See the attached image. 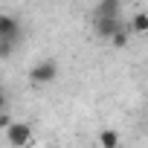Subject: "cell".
Listing matches in <instances>:
<instances>
[{"label": "cell", "mask_w": 148, "mask_h": 148, "mask_svg": "<svg viewBox=\"0 0 148 148\" xmlns=\"http://www.w3.org/2000/svg\"><path fill=\"white\" fill-rule=\"evenodd\" d=\"M55 79H58V61H52V58H44V61L32 64V70H29V82L35 87H47Z\"/></svg>", "instance_id": "6da1fadb"}, {"label": "cell", "mask_w": 148, "mask_h": 148, "mask_svg": "<svg viewBox=\"0 0 148 148\" xmlns=\"http://www.w3.org/2000/svg\"><path fill=\"white\" fill-rule=\"evenodd\" d=\"M6 139L12 142V145H29L32 142V125L29 122H9V128H6Z\"/></svg>", "instance_id": "7a4b0ae2"}, {"label": "cell", "mask_w": 148, "mask_h": 148, "mask_svg": "<svg viewBox=\"0 0 148 148\" xmlns=\"http://www.w3.org/2000/svg\"><path fill=\"white\" fill-rule=\"evenodd\" d=\"M0 38L21 44V21H18L15 15H6V12H0Z\"/></svg>", "instance_id": "3957f363"}, {"label": "cell", "mask_w": 148, "mask_h": 148, "mask_svg": "<svg viewBox=\"0 0 148 148\" xmlns=\"http://www.w3.org/2000/svg\"><path fill=\"white\" fill-rule=\"evenodd\" d=\"M119 29H122L119 15H96V32H99V38L110 41V35L119 32Z\"/></svg>", "instance_id": "277c9868"}, {"label": "cell", "mask_w": 148, "mask_h": 148, "mask_svg": "<svg viewBox=\"0 0 148 148\" xmlns=\"http://www.w3.org/2000/svg\"><path fill=\"white\" fill-rule=\"evenodd\" d=\"M96 142H99L102 148H116V145H119V134H116V131H110V128H105V131L99 134V139H96Z\"/></svg>", "instance_id": "5b68a950"}, {"label": "cell", "mask_w": 148, "mask_h": 148, "mask_svg": "<svg viewBox=\"0 0 148 148\" xmlns=\"http://www.w3.org/2000/svg\"><path fill=\"white\" fill-rule=\"evenodd\" d=\"M131 32H134V35H145V32H148V15H145V12H136V15H134Z\"/></svg>", "instance_id": "8992f818"}, {"label": "cell", "mask_w": 148, "mask_h": 148, "mask_svg": "<svg viewBox=\"0 0 148 148\" xmlns=\"http://www.w3.org/2000/svg\"><path fill=\"white\" fill-rule=\"evenodd\" d=\"M122 0H99V15H119Z\"/></svg>", "instance_id": "52a82bcc"}, {"label": "cell", "mask_w": 148, "mask_h": 148, "mask_svg": "<svg viewBox=\"0 0 148 148\" xmlns=\"http://www.w3.org/2000/svg\"><path fill=\"white\" fill-rule=\"evenodd\" d=\"M15 49H18V44H15V41H6V38H0V61H9Z\"/></svg>", "instance_id": "ba28073f"}, {"label": "cell", "mask_w": 148, "mask_h": 148, "mask_svg": "<svg viewBox=\"0 0 148 148\" xmlns=\"http://www.w3.org/2000/svg\"><path fill=\"white\" fill-rule=\"evenodd\" d=\"M128 38H131V32H128V29H125V26H122V29H119V32H113V35H110V44H113V47H119V49H122V47H125V44H128Z\"/></svg>", "instance_id": "9c48e42d"}, {"label": "cell", "mask_w": 148, "mask_h": 148, "mask_svg": "<svg viewBox=\"0 0 148 148\" xmlns=\"http://www.w3.org/2000/svg\"><path fill=\"white\" fill-rule=\"evenodd\" d=\"M9 122H12L9 110H0V131H6V128H9Z\"/></svg>", "instance_id": "30bf717a"}, {"label": "cell", "mask_w": 148, "mask_h": 148, "mask_svg": "<svg viewBox=\"0 0 148 148\" xmlns=\"http://www.w3.org/2000/svg\"><path fill=\"white\" fill-rule=\"evenodd\" d=\"M6 105H9V99H6V90L0 87V110H6Z\"/></svg>", "instance_id": "8fae6325"}]
</instances>
